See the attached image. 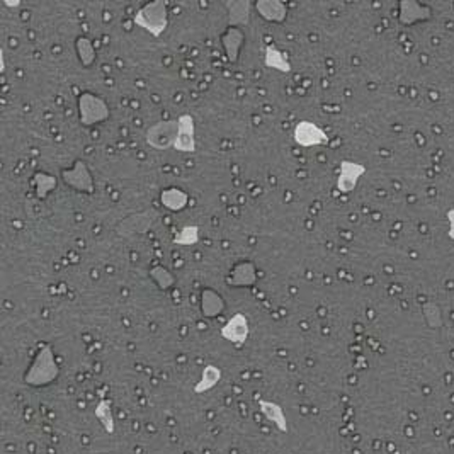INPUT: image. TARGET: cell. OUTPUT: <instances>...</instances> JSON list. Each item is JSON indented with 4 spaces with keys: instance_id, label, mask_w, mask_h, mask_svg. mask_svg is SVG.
Returning a JSON list of instances; mask_svg holds the SVG:
<instances>
[{
    "instance_id": "11",
    "label": "cell",
    "mask_w": 454,
    "mask_h": 454,
    "mask_svg": "<svg viewBox=\"0 0 454 454\" xmlns=\"http://www.w3.org/2000/svg\"><path fill=\"white\" fill-rule=\"evenodd\" d=\"M257 274H256V267H254L250 262H240L233 267V271H230V276H228V284L235 288H247L252 286L256 283Z\"/></svg>"
},
{
    "instance_id": "18",
    "label": "cell",
    "mask_w": 454,
    "mask_h": 454,
    "mask_svg": "<svg viewBox=\"0 0 454 454\" xmlns=\"http://www.w3.org/2000/svg\"><path fill=\"white\" fill-rule=\"evenodd\" d=\"M244 43V35L239 28H230L227 35L223 36V45L227 48V57L230 62L239 60L240 46Z\"/></svg>"
},
{
    "instance_id": "3",
    "label": "cell",
    "mask_w": 454,
    "mask_h": 454,
    "mask_svg": "<svg viewBox=\"0 0 454 454\" xmlns=\"http://www.w3.org/2000/svg\"><path fill=\"white\" fill-rule=\"evenodd\" d=\"M79 118L84 126L103 123L109 118V108L103 97L84 92L79 97Z\"/></svg>"
},
{
    "instance_id": "25",
    "label": "cell",
    "mask_w": 454,
    "mask_h": 454,
    "mask_svg": "<svg viewBox=\"0 0 454 454\" xmlns=\"http://www.w3.org/2000/svg\"><path fill=\"white\" fill-rule=\"evenodd\" d=\"M448 222H449V237L454 240V210L448 211Z\"/></svg>"
},
{
    "instance_id": "7",
    "label": "cell",
    "mask_w": 454,
    "mask_h": 454,
    "mask_svg": "<svg viewBox=\"0 0 454 454\" xmlns=\"http://www.w3.org/2000/svg\"><path fill=\"white\" fill-rule=\"evenodd\" d=\"M220 335L225 339V341L235 344V346H242V344L247 342L250 335V325L249 318L244 315V313H235L230 320L227 322L220 330Z\"/></svg>"
},
{
    "instance_id": "19",
    "label": "cell",
    "mask_w": 454,
    "mask_h": 454,
    "mask_svg": "<svg viewBox=\"0 0 454 454\" xmlns=\"http://www.w3.org/2000/svg\"><path fill=\"white\" fill-rule=\"evenodd\" d=\"M94 414H96V419L103 424L104 431L108 432V434H114V432H116V422H114L111 403L106 400V398H103V400L97 403Z\"/></svg>"
},
{
    "instance_id": "5",
    "label": "cell",
    "mask_w": 454,
    "mask_h": 454,
    "mask_svg": "<svg viewBox=\"0 0 454 454\" xmlns=\"http://www.w3.org/2000/svg\"><path fill=\"white\" fill-rule=\"evenodd\" d=\"M293 138H295L296 145L303 148L327 145L330 142L325 131L312 121H300L293 130Z\"/></svg>"
},
{
    "instance_id": "26",
    "label": "cell",
    "mask_w": 454,
    "mask_h": 454,
    "mask_svg": "<svg viewBox=\"0 0 454 454\" xmlns=\"http://www.w3.org/2000/svg\"><path fill=\"white\" fill-rule=\"evenodd\" d=\"M395 454H398V453H395Z\"/></svg>"
},
{
    "instance_id": "20",
    "label": "cell",
    "mask_w": 454,
    "mask_h": 454,
    "mask_svg": "<svg viewBox=\"0 0 454 454\" xmlns=\"http://www.w3.org/2000/svg\"><path fill=\"white\" fill-rule=\"evenodd\" d=\"M33 186H35L36 196L43 199L55 189L57 181H55V177L48 176V174H36L35 179H33Z\"/></svg>"
},
{
    "instance_id": "24",
    "label": "cell",
    "mask_w": 454,
    "mask_h": 454,
    "mask_svg": "<svg viewBox=\"0 0 454 454\" xmlns=\"http://www.w3.org/2000/svg\"><path fill=\"white\" fill-rule=\"evenodd\" d=\"M152 276H154L157 284H159V288H162V290H167V288L172 286L174 278L169 274L167 269H164V267H155V269H152Z\"/></svg>"
},
{
    "instance_id": "12",
    "label": "cell",
    "mask_w": 454,
    "mask_h": 454,
    "mask_svg": "<svg viewBox=\"0 0 454 454\" xmlns=\"http://www.w3.org/2000/svg\"><path fill=\"white\" fill-rule=\"evenodd\" d=\"M256 9L259 16L269 23H283L286 19V6L278 0H261L256 4Z\"/></svg>"
},
{
    "instance_id": "15",
    "label": "cell",
    "mask_w": 454,
    "mask_h": 454,
    "mask_svg": "<svg viewBox=\"0 0 454 454\" xmlns=\"http://www.w3.org/2000/svg\"><path fill=\"white\" fill-rule=\"evenodd\" d=\"M160 201L162 205L171 211H182L189 203V196L188 193L179 188H169L164 189L162 194H160Z\"/></svg>"
},
{
    "instance_id": "14",
    "label": "cell",
    "mask_w": 454,
    "mask_h": 454,
    "mask_svg": "<svg viewBox=\"0 0 454 454\" xmlns=\"http://www.w3.org/2000/svg\"><path fill=\"white\" fill-rule=\"evenodd\" d=\"M264 65L267 67V69L283 72V74L291 72V63H290V60H288V57L281 52V50L278 48V46H274V45L266 46Z\"/></svg>"
},
{
    "instance_id": "22",
    "label": "cell",
    "mask_w": 454,
    "mask_h": 454,
    "mask_svg": "<svg viewBox=\"0 0 454 454\" xmlns=\"http://www.w3.org/2000/svg\"><path fill=\"white\" fill-rule=\"evenodd\" d=\"M407 6L410 7V11L409 12H403L402 11V14H400V19L403 21V23L412 24V23H417V21H422V19L427 18V16H426L427 9L424 6H420V4H417V2H407Z\"/></svg>"
},
{
    "instance_id": "2",
    "label": "cell",
    "mask_w": 454,
    "mask_h": 454,
    "mask_svg": "<svg viewBox=\"0 0 454 454\" xmlns=\"http://www.w3.org/2000/svg\"><path fill=\"white\" fill-rule=\"evenodd\" d=\"M133 23L138 28L145 29L154 38H159L169 26V7L164 0L145 4L142 9L137 11Z\"/></svg>"
},
{
    "instance_id": "21",
    "label": "cell",
    "mask_w": 454,
    "mask_h": 454,
    "mask_svg": "<svg viewBox=\"0 0 454 454\" xmlns=\"http://www.w3.org/2000/svg\"><path fill=\"white\" fill-rule=\"evenodd\" d=\"M199 242V227L198 225H188L182 230L177 233L176 239H174V244L176 245H196Z\"/></svg>"
},
{
    "instance_id": "10",
    "label": "cell",
    "mask_w": 454,
    "mask_h": 454,
    "mask_svg": "<svg viewBox=\"0 0 454 454\" xmlns=\"http://www.w3.org/2000/svg\"><path fill=\"white\" fill-rule=\"evenodd\" d=\"M257 405L261 414L273 422V426L278 427L279 432H290V426H288V419L286 414H284L283 407L279 403L266 400V398H257Z\"/></svg>"
},
{
    "instance_id": "1",
    "label": "cell",
    "mask_w": 454,
    "mask_h": 454,
    "mask_svg": "<svg viewBox=\"0 0 454 454\" xmlns=\"http://www.w3.org/2000/svg\"><path fill=\"white\" fill-rule=\"evenodd\" d=\"M58 376H60V368L55 359V352L50 344H45L40 347L35 361L24 375V383L40 388V386L52 385L53 381L58 380Z\"/></svg>"
},
{
    "instance_id": "8",
    "label": "cell",
    "mask_w": 454,
    "mask_h": 454,
    "mask_svg": "<svg viewBox=\"0 0 454 454\" xmlns=\"http://www.w3.org/2000/svg\"><path fill=\"white\" fill-rule=\"evenodd\" d=\"M366 174V167L363 164L351 162V160H344L339 167V177H337V189L339 193L349 194L356 189L361 177Z\"/></svg>"
},
{
    "instance_id": "17",
    "label": "cell",
    "mask_w": 454,
    "mask_h": 454,
    "mask_svg": "<svg viewBox=\"0 0 454 454\" xmlns=\"http://www.w3.org/2000/svg\"><path fill=\"white\" fill-rule=\"evenodd\" d=\"M201 310H203V315L208 317V318L218 317L220 313H222L225 310L223 298L213 290H205L203 291Z\"/></svg>"
},
{
    "instance_id": "9",
    "label": "cell",
    "mask_w": 454,
    "mask_h": 454,
    "mask_svg": "<svg viewBox=\"0 0 454 454\" xmlns=\"http://www.w3.org/2000/svg\"><path fill=\"white\" fill-rule=\"evenodd\" d=\"M63 176V181L67 182V184L72 186V188H75L80 193H92V189H94V184H92V177H91V172H89L87 165L84 162H77L75 164L74 169H70V171H65L62 174Z\"/></svg>"
},
{
    "instance_id": "16",
    "label": "cell",
    "mask_w": 454,
    "mask_h": 454,
    "mask_svg": "<svg viewBox=\"0 0 454 454\" xmlns=\"http://www.w3.org/2000/svg\"><path fill=\"white\" fill-rule=\"evenodd\" d=\"M250 2H227L228 19H230V28H242L249 24L250 18Z\"/></svg>"
},
{
    "instance_id": "13",
    "label": "cell",
    "mask_w": 454,
    "mask_h": 454,
    "mask_svg": "<svg viewBox=\"0 0 454 454\" xmlns=\"http://www.w3.org/2000/svg\"><path fill=\"white\" fill-rule=\"evenodd\" d=\"M222 376H223L222 369H220L218 366H215V364H208V366H205V369H203L201 380L194 385V388H193L194 393L201 395V393L210 392V390H213L215 386L222 381Z\"/></svg>"
},
{
    "instance_id": "23",
    "label": "cell",
    "mask_w": 454,
    "mask_h": 454,
    "mask_svg": "<svg viewBox=\"0 0 454 454\" xmlns=\"http://www.w3.org/2000/svg\"><path fill=\"white\" fill-rule=\"evenodd\" d=\"M77 50H79L80 62H82L84 65H91V63L94 62L96 58L94 48H92V43L89 40H86V38H80L77 41Z\"/></svg>"
},
{
    "instance_id": "4",
    "label": "cell",
    "mask_w": 454,
    "mask_h": 454,
    "mask_svg": "<svg viewBox=\"0 0 454 454\" xmlns=\"http://www.w3.org/2000/svg\"><path fill=\"white\" fill-rule=\"evenodd\" d=\"M177 130H179L177 120H162L155 123L145 133L147 145L155 148V150H169L176 143Z\"/></svg>"
},
{
    "instance_id": "6",
    "label": "cell",
    "mask_w": 454,
    "mask_h": 454,
    "mask_svg": "<svg viewBox=\"0 0 454 454\" xmlns=\"http://www.w3.org/2000/svg\"><path fill=\"white\" fill-rule=\"evenodd\" d=\"M179 130H177V138L174 143V148L181 154H194L196 152V126H194V118L191 114H182L177 118Z\"/></svg>"
}]
</instances>
